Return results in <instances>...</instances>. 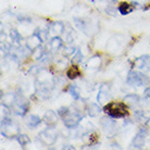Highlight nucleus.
I'll return each mask as SVG.
<instances>
[{
	"mask_svg": "<svg viewBox=\"0 0 150 150\" xmlns=\"http://www.w3.org/2000/svg\"><path fill=\"white\" fill-rule=\"evenodd\" d=\"M58 113H56L52 110H48L44 115V122L47 124V126H54L58 121Z\"/></svg>",
	"mask_w": 150,
	"mask_h": 150,
	"instance_id": "obj_9",
	"label": "nucleus"
},
{
	"mask_svg": "<svg viewBox=\"0 0 150 150\" xmlns=\"http://www.w3.org/2000/svg\"><path fill=\"white\" fill-rule=\"evenodd\" d=\"M107 12H108L110 15H112V16H115V15H116V13L114 12V9H112V8H109V9H107Z\"/></svg>",
	"mask_w": 150,
	"mask_h": 150,
	"instance_id": "obj_29",
	"label": "nucleus"
},
{
	"mask_svg": "<svg viewBox=\"0 0 150 150\" xmlns=\"http://www.w3.org/2000/svg\"><path fill=\"white\" fill-rule=\"evenodd\" d=\"M135 65L136 68L139 69L140 71H148V69H149V57L148 56H143L138 58L135 62Z\"/></svg>",
	"mask_w": 150,
	"mask_h": 150,
	"instance_id": "obj_10",
	"label": "nucleus"
},
{
	"mask_svg": "<svg viewBox=\"0 0 150 150\" xmlns=\"http://www.w3.org/2000/svg\"><path fill=\"white\" fill-rule=\"evenodd\" d=\"M70 112V110H69V108L68 107H62V108H60V109L57 111V113H58V115L59 116H61L62 119H63L64 116L67 115L68 113Z\"/></svg>",
	"mask_w": 150,
	"mask_h": 150,
	"instance_id": "obj_27",
	"label": "nucleus"
},
{
	"mask_svg": "<svg viewBox=\"0 0 150 150\" xmlns=\"http://www.w3.org/2000/svg\"><path fill=\"white\" fill-rule=\"evenodd\" d=\"M145 10H150V4H148V6H146V8H145Z\"/></svg>",
	"mask_w": 150,
	"mask_h": 150,
	"instance_id": "obj_32",
	"label": "nucleus"
},
{
	"mask_svg": "<svg viewBox=\"0 0 150 150\" xmlns=\"http://www.w3.org/2000/svg\"><path fill=\"white\" fill-rule=\"evenodd\" d=\"M42 42L40 39V37L38 36L37 33H34V34L30 36V37H27L26 39V47L27 49L30 50V51H34L35 49H37L40 44Z\"/></svg>",
	"mask_w": 150,
	"mask_h": 150,
	"instance_id": "obj_8",
	"label": "nucleus"
},
{
	"mask_svg": "<svg viewBox=\"0 0 150 150\" xmlns=\"http://www.w3.org/2000/svg\"><path fill=\"white\" fill-rule=\"evenodd\" d=\"M144 95H145V97L149 98V99H150V87H148V88H146V89H145V91H144Z\"/></svg>",
	"mask_w": 150,
	"mask_h": 150,
	"instance_id": "obj_30",
	"label": "nucleus"
},
{
	"mask_svg": "<svg viewBox=\"0 0 150 150\" xmlns=\"http://www.w3.org/2000/svg\"><path fill=\"white\" fill-rule=\"evenodd\" d=\"M102 126L105 131H114L115 128V123L112 119H109V117H103L101 120Z\"/></svg>",
	"mask_w": 150,
	"mask_h": 150,
	"instance_id": "obj_15",
	"label": "nucleus"
},
{
	"mask_svg": "<svg viewBox=\"0 0 150 150\" xmlns=\"http://www.w3.org/2000/svg\"><path fill=\"white\" fill-rule=\"evenodd\" d=\"M124 101L126 102V103H128V105H135V103H137L139 101L138 95L136 94L127 95V96H125V98H124Z\"/></svg>",
	"mask_w": 150,
	"mask_h": 150,
	"instance_id": "obj_18",
	"label": "nucleus"
},
{
	"mask_svg": "<svg viewBox=\"0 0 150 150\" xmlns=\"http://www.w3.org/2000/svg\"><path fill=\"white\" fill-rule=\"evenodd\" d=\"M40 122H41V120L39 119V116H37V115H30L26 120V124L32 128L37 127L38 125L40 124Z\"/></svg>",
	"mask_w": 150,
	"mask_h": 150,
	"instance_id": "obj_17",
	"label": "nucleus"
},
{
	"mask_svg": "<svg viewBox=\"0 0 150 150\" xmlns=\"http://www.w3.org/2000/svg\"><path fill=\"white\" fill-rule=\"evenodd\" d=\"M147 129L146 128H142L139 133L134 137L133 142H132V146L136 148V149H142L145 145V142H146V136H147Z\"/></svg>",
	"mask_w": 150,
	"mask_h": 150,
	"instance_id": "obj_7",
	"label": "nucleus"
},
{
	"mask_svg": "<svg viewBox=\"0 0 150 150\" xmlns=\"http://www.w3.org/2000/svg\"><path fill=\"white\" fill-rule=\"evenodd\" d=\"M82 59H83L82 52L79 51V49H76L75 53L73 54V61H75V62H82Z\"/></svg>",
	"mask_w": 150,
	"mask_h": 150,
	"instance_id": "obj_28",
	"label": "nucleus"
},
{
	"mask_svg": "<svg viewBox=\"0 0 150 150\" xmlns=\"http://www.w3.org/2000/svg\"><path fill=\"white\" fill-rule=\"evenodd\" d=\"M44 54H45V51H44V49L41 48L40 46L33 51V58H34L35 60H40Z\"/></svg>",
	"mask_w": 150,
	"mask_h": 150,
	"instance_id": "obj_22",
	"label": "nucleus"
},
{
	"mask_svg": "<svg viewBox=\"0 0 150 150\" xmlns=\"http://www.w3.org/2000/svg\"><path fill=\"white\" fill-rule=\"evenodd\" d=\"M117 9H119V11H120V13L122 15H127L134 11V7L132 4H127V2H122V4H120Z\"/></svg>",
	"mask_w": 150,
	"mask_h": 150,
	"instance_id": "obj_14",
	"label": "nucleus"
},
{
	"mask_svg": "<svg viewBox=\"0 0 150 150\" xmlns=\"http://www.w3.org/2000/svg\"><path fill=\"white\" fill-rule=\"evenodd\" d=\"M75 51H76V49L74 48V47H71V46H68V47H64L63 49V54L64 56H73L75 53Z\"/></svg>",
	"mask_w": 150,
	"mask_h": 150,
	"instance_id": "obj_25",
	"label": "nucleus"
},
{
	"mask_svg": "<svg viewBox=\"0 0 150 150\" xmlns=\"http://www.w3.org/2000/svg\"><path fill=\"white\" fill-rule=\"evenodd\" d=\"M109 95H110V91H109V87L107 86V85H103L101 86L100 90H99V94H98V102L99 103H105V101L108 100V98H109Z\"/></svg>",
	"mask_w": 150,
	"mask_h": 150,
	"instance_id": "obj_11",
	"label": "nucleus"
},
{
	"mask_svg": "<svg viewBox=\"0 0 150 150\" xmlns=\"http://www.w3.org/2000/svg\"><path fill=\"white\" fill-rule=\"evenodd\" d=\"M1 128H2L1 135L7 137V138H14V137L19 136V126L15 123H13L12 121L10 123L6 124V125H2Z\"/></svg>",
	"mask_w": 150,
	"mask_h": 150,
	"instance_id": "obj_4",
	"label": "nucleus"
},
{
	"mask_svg": "<svg viewBox=\"0 0 150 150\" xmlns=\"http://www.w3.org/2000/svg\"><path fill=\"white\" fill-rule=\"evenodd\" d=\"M81 76V70L77 65H72L71 68L68 69L67 71V77L70 79H75Z\"/></svg>",
	"mask_w": 150,
	"mask_h": 150,
	"instance_id": "obj_13",
	"label": "nucleus"
},
{
	"mask_svg": "<svg viewBox=\"0 0 150 150\" xmlns=\"http://www.w3.org/2000/svg\"><path fill=\"white\" fill-rule=\"evenodd\" d=\"M51 30H52L56 34H62L64 32V25L60 22L53 23L52 25H51Z\"/></svg>",
	"mask_w": 150,
	"mask_h": 150,
	"instance_id": "obj_20",
	"label": "nucleus"
},
{
	"mask_svg": "<svg viewBox=\"0 0 150 150\" xmlns=\"http://www.w3.org/2000/svg\"><path fill=\"white\" fill-rule=\"evenodd\" d=\"M16 139H18L19 144L22 147H25L27 144H30V137H28L27 135H25V134H21V135H19L18 137H16Z\"/></svg>",
	"mask_w": 150,
	"mask_h": 150,
	"instance_id": "obj_21",
	"label": "nucleus"
},
{
	"mask_svg": "<svg viewBox=\"0 0 150 150\" xmlns=\"http://www.w3.org/2000/svg\"><path fill=\"white\" fill-rule=\"evenodd\" d=\"M10 37H11L12 41H14V42H16V44H19L20 41H21V39H22L21 35L18 33V30H12L11 32H10Z\"/></svg>",
	"mask_w": 150,
	"mask_h": 150,
	"instance_id": "obj_23",
	"label": "nucleus"
},
{
	"mask_svg": "<svg viewBox=\"0 0 150 150\" xmlns=\"http://www.w3.org/2000/svg\"><path fill=\"white\" fill-rule=\"evenodd\" d=\"M36 33H37L38 36L40 37V39H41V41H42V42H44V41H46V39H47V37H48V30H38Z\"/></svg>",
	"mask_w": 150,
	"mask_h": 150,
	"instance_id": "obj_26",
	"label": "nucleus"
},
{
	"mask_svg": "<svg viewBox=\"0 0 150 150\" xmlns=\"http://www.w3.org/2000/svg\"><path fill=\"white\" fill-rule=\"evenodd\" d=\"M91 1H94V0H91Z\"/></svg>",
	"mask_w": 150,
	"mask_h": 150,
	"instance_id": "obj_34",
	"label": "nucleus"
},
{
	"mask_svg": "<svg viewBox=\"0 0 150 150\" xmlns=\"http://www.w3.org/2000/svg\"><path fill=\"white\" fill-rule=\"evenodd\" d=\"M149 83L148 76L138 71H131L127 76V84L131 86H143Z\"/></svg>",
	"mask_w": 150,
	"mask_h": 150,
	"instance_id": "obj_2",
	"label": "nucleus"
},
{
	"mask_svg": "<svg viewBox=\"0 0 150 150\" xmlns=\"http://www.w3.org/2000/svg\"><path fill=\"white\" fill-rule=\"evenodd\" d=\"M57 137H58V135H57V132L53 128V126H49V128L40 132L39 136H38L39 140L46 146H52L57 142Z\"/></svg>",
	"mask_w": 150,
	"mask_h": 150,
	"instance_id": "obj_3",
	"label": "nucleus"
},
{
	"mask_svg": "<svg viewBox=\"0 0 150 150\" xmlns=\"http://www.w3.org/2000/svg\"><path fill=\"white\" fill-rule=\"evenodd\" d=\"M111 1H113V2H114V1H116V0H111Z\"/></svg>",
	"mask_w": 150,
	"mask_h": 150,
	"instance_id": "obj_33",
	"label": "nucleus"
},
{
	"mask_svg": "<svg viewBox=\"0 0 150 150\" xmlns=\"http://www.w3.org/2000/svg\"><path fill=\"white\" fill-rule=\"evenodd\" d=\"M103 112L113 119H121L128 114L127 108L123 102H109L103 107Z\"/></svg>",
	"mask_w": 150,
	"mask_h": 150,
	"instance_id": "obj_1",
	"label": "nucleus"
},
{
	"mask_svg": "<svg viewBox=\"0 0 150 150\" xmlns=\"http://www.w3.org/2000/svg\"><path fill=\"white\" fill-rule=\"evenodd\" d=\"M86 112L89 116L95 117V116H97L98 114L100 113V107H99L97 103L90 102V103H88L86 107Z\"/></svg>",
	"mask_w": 150,
	"mask_h": 150,
	"instance_id": "obj_12",
	"label": "nucleus"
},
{
	"mask_svg": "<svg viewBox=\"0 0 150 150\" xmlns=\"http://www.w3.org/2000/svg\"><path fill=\"white\" fill-rule=\"evenodd\" d=\"M63 46V40L61 39L60 37H53L51 40H50V48L52 49L53 51H57V50H59Z\"/></svg>",
	"mask_w": 150,
	"mask_h": 150,
	"instance_id": "obj_16",
	"label": "nucleus"
},
{
	"mask_svg": "<svg viewBox=\"0 0 150 150\" xmlns=\"http://www.w3.org/2000/svg\"><path fill=\"white\" fill-rule=\"evenodd\" d=\"M98 143V135L96 133H90L88 134V144L90 146L91 145H96Z\"/></svg>",
	"mask_w": 150,
	"mask_h": 150,
	"instance_id": "obj_24",
	"label": "nucleus"
},
{
	"mask_svg": "<svg viewBox=\"0 0 150 150\" xmlns=\"http://www.w3.org/2000/svg\"><path fill=\"white\" fill-rule=\"evenodd\" d=\"M62 120H63V123H64V125H65V127L74 128L79 125V121H81V115H79L77 112H71V111H70Z\"/></svg>",
	"mask_w": 150,
	"mask_h": 150,
	"instance_id": "obj_5",
	"label": "nucleus"
},
{
	"mask_svg": "<svg viewBox=\"0 0 150 150\" xmlns=\"http://www.w3.org/2000/svg\"><path fill=\"white\" fill-rule=\"evenodd\" d=\"M13 105H14V107H13L14 112L21 116L25 115L26 112L28 111V109H30V103H28L25 99H21V100L15 99V101Z\"/></svg>",
	"mask_w": 150,
	"mask_h": 150,
	"instance_id": "obj_6",
	"label": "nucleus"
},
{
	"mask_svg": "<svg viewBox=\"0 0 150 150\" xmlns=\"http://www.w3.org/2000/svg\"><path fill=\"white\" fill-rule=\"evenodd\" d=\"M63 149H72V150H73V149H75V148L73 146H69V145H68V146H64Z\"/></svg>",
	"mask_w": 150,
	"mask_h": 150,
	"instance_id": "obj_31",
	"label": "nucleus"
},
{
	"mask_svg": "<svg viewBox=\"0 0 150 150\" xmlns=\"http://www.w3.org/2000/svg\"><path fill=\"white\" fill-rule=\"evenodd\" d=\"M68 91L71 94V96L74 98L75 100H79V89L77 86H75V85H71V86L69 87Z\"/></svg>",
	"mask_w": 150,
	"mask_h": 150,
	"instance_id": "obj_19",
	"label": "nucleus"
}]
</instances>
